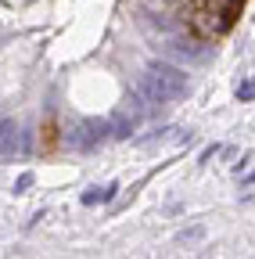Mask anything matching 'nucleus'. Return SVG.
<instances>
[{
	"label": "nucleus",
	"instance_id": "2",
	"mask_svg": "<svg viewBox=\"0 0 255 259\" xmlns=\"http://www.w3.org/2000/svg\"><path fill=\"white\" fill-rule=\"evenodd\" d=\"M58 141H61V134H58V119L50 115V119L40 126V148H43V155H54V151H58Z\"/></svg>",
	"mask_w": 255,
	"mask_h": 259
},
{
	"label": "nucleus",
	"instance_id": "1",
	"mask_svg": "<svg viewBox=\"0 0 255 259\" xmlns=\"http://www.w3.org/2000/svg\"><path fill=\"white\" fill-rule=\"evenodd\" d=\"M248 0H187L183 25L194 40H223L241 22Z\"/></svg>",
	"mask_w": 255,
	"mask_h": 259
}]
</instances>
